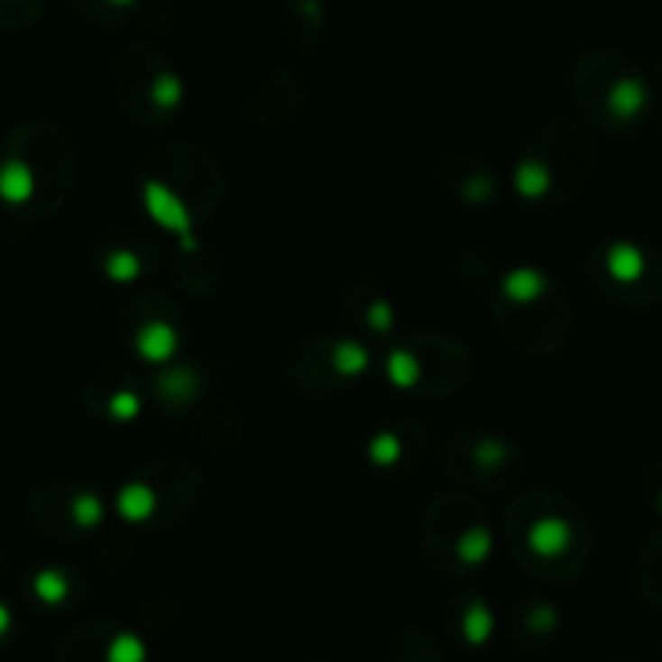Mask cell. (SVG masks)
<instances>
[{"label":"cell","instance_id":"obj_1","mask_svg":"<svg viewBox=\"0 0 662 662\" xmlns=\"http://www.w3.org/2000/svg\"><path fill=\"white\" fill-rule=\"evenodd\" d=\"M69 4H72L85 20H91V23L114 26V23H121V20H127V16L137 10L140 0H69Z\"/></svg>","mask_w":662,"mask_h":662},{"label":"cell","instance_id":"obj_2","mask_svg":"<svg viewBox=\"0 0 662 662\" xmlns=\"http://www.w3.org/2000/svg\"><path fill=\"white\" fill-rule=\"evenodd\" d=\"M46 10V0H0V26H30Z\"/></svg>","mask_w":662,"mask_h":662}]
</instances>
